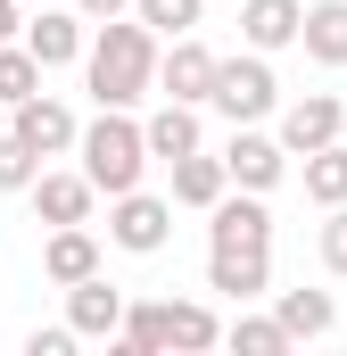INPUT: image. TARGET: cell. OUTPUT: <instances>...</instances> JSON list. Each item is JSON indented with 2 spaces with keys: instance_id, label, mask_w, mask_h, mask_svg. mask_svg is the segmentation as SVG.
I'll return each mask as SVG.
<instances>
[{
  "instance_id": "1",
  "label": "cell",
  "mask_w": 347,
  "mask_h": 356,
  "mask_svg": "<svg viewBox=\"0 0 347 356\" xmlns=\"http://www.w3.org/2000/svg\"><path fill=\"white\" fill-rule=\"evenodd\" d=\"M158 33L141 25V17H108L99 25V42L83 50V83L99 108H141L149 91H158Z\"/></svg>"
},
{
  "instance_id": "2",
  "label": "cell",
  "mask_w": 347,
  "mask_h": 356,
  "mask_svg": "<svg viewBox=\"0 0 347 356\" xmlns=\"http://www.w3.org/2000/svg\"><path fill=\"white\" fill-rule=\"evenodd\" d=\"M83 175L108 191V199H124V191H141V166H149V124H133L124 108H99V124H83Z\"/></svg>"
},
{
  "instance_id": "3",
  "label": "cell",
  "mask_w": 347,
  "mask_h": 356,
  "mask_svg": "<svg viewBox=\"0 0 347 356\" xmlns=\"http://www.w3.org/2000/svg\"><path fill=\"white\" fill-rule=\"evenodd\" d=\"M273 99H281V83H273L264 50H248V58H223V67H215V91H207V108H223L232 124H257V116H273Z\"/></svg>"
},
{
  "instance_id": "4",
  "label": "cell",
  "mask_w": 347,
  "mask_h": 356,
  "mask_svg": "<svg viewBox=\"0 0 347 356\" xmlns=\"http://www.w3.org/2000/svg\"><path fill=\"white\" fill-rule=\"evenodd\" d=\"M108 241L133 249V257H158V249L174 241V207H166V199H149V191H124L116 216H108Z\"/></svg>"
},
{
  "instance_id": "5",
  "label": "cell",
  "mask_w": 347,
  "mask_h": 356,
  "mask_svg": "<svg viewBox=\"0 0 347 356\" xmlns=\"http://www.w3.org/2000/svg\"><path fill=\"white\" fill-rule=\"evenodd\" d=\"M215 224H207V249H273V216H264V191H223L215 207H207Z\"/></svg>"
},
{
  "instance_id": "6",
  "label": "cell",
  "mask_w": 347,
  "mask_h": 356,
  "mask_svg": "<svg viewBox=\"0 0 347 356\" xmlns=\"http://www.w3.org/2000/svg\"><path fill=\"white\" fill-rule=\"evenodd\" d=\"M339 124H347L339 99H331V91H306V99H289V108H281V149H289V158L331 149V141H339Z\"/></svg>"
},
{
  "instance_id": "7",
  "label": "cell",
  "mask_w": 347,
  "mask_h": 356,
  "mask_svg": "<svg viewBox=\"0 0 347 356\" xmlns=\"http://www.w3.org/2000/svg\"><path fill=\"white\" fill-rule=\"evenodd\" d=\"M8 116H17L8 133H25V141H33L42 158H58V149H75V141H83V124H75V108H58L50 91H33V99H17Z\"/></svg>"
},
{
  "instance_id": "8",
  "label": "cell",
  "mask_w": 347,
  "mask_h": 356,
  "mask_svg": "<svg viewBox=\"0 0 347 356\" xmlns=\"http://www.w3.org/2000/svg\"><path fill=\"white\" fill-rule=\"evenodd\" d=\"M124 307H133V298H124L116 282H99V273L67 290V323H75L83 340H116V332H124Z\"/></svg>"
},
{
  "instance_id": "9",
  "label": "cell",
  "mask_w": 347,
  "mask_h": 356,
  "mask_svg": "<svg viewBox=\"0 0 347 356\" xmlns=\"http://www.w3.org/2000/svg\"><path fill=\"white\" fill-rule=\"evenodd\" d=\"M215 67H223V58H215L198 33H182L166 50V67H158V91H166V99H207V91H215Z\"/></svg>"
},
{
  "instance_id": "10",
  "label": "cell",
  "mask_w": 347,
  "mask_h": 356,
  "mask_svg": "<svg viewBox=\"0 0 347 356\" xmlns=\"http://www.w3.org/2000/svg\"><path fill=\"white\" fill-rule=\"evenodd\" d=\"M207 290H223V298H264V290H273V249H207Z\"/></svg>"
},
{
  "instance_id": "11",
  "label": "cell",
  "mask_w": 347,
  "mask_h": 356,
  "mask_svg": "<svg viewBox=\"0 0 347 356\" xmlns=\"http://www.w3.org/2000/svg\"><path fill=\"white\" fill-rule=\"evenodd\" d=\"M83 25H91V17H67V8H50V0H42V17L25 25V50H33L42 67H75V58L91 50V42H83Z\"/></svg>"
},
{
  "instance_id": "12",
  "label": "cell",
  "mask_w": 347,
  "mask_h": 356,
  "mask_svg": "<svg viewBox=\"0 0 347 356\" xmlns=\"http://www.w3.org/2000/svg\"><path fill=\"white\" fill-rule=\"evenodd\" d=\"M42 273L58 282V290H75L99 273V241H91L83 224H50V249H42Z\"/></svg>"
},
{
  "instance_id": "13",
  "label": "cell",
  "mask_w": 347,
  "mask_h": 356,
  "mask_svg": "<svg viewBox=\"0 0 347 356\" xmlns=\"http://www.w3.org/2000/svg\"><path fill=\"white\" fill-rule=\"evenodd\" d=\"M240 33H248V50H289L306 33V8L298 0H240Z\"/></svg>"
},
{
  "instance_id": "14",
  "label": "cell",
  "mask_w": 347,
  "mask_h": 356,
  "mask_svg": "<svg viewBox=\"0 0 347 356\" xmlns=\"http://www.w3.org/2000/svg\"><path fill=\"white\" fill-rule=\"evenodd\" d=\"M223 166H232V182H240V191H273V182H281V166H289V149H281V141H264V133H232Z\"/></svg>"
},
{
  "instance_id": "15",
  "label": "cell",
  "mask_w": 347,
  "mask_h": 356,
  "mask_svg": "<svg viewBox=\"0 0 347 356\" xmlns=\"http://www.w3.org/2000/svg\"><path fill=\"white\" fill-rule=\"evenodd\" d=\"M91 199H99L91 175H42V182H33V216H42V224H83Z\"/></svg>"
},
{
  "instance_id": "16",
  "label": "cell",
  "mask_w": 347,
  "mask_h": 356,
  "mask_svg": "<svg viewBox=\"0 0 347 356\" xmlns=\"http://www.w3.org/2000/svg\"><path fill=\"white\" fill-rule=\"evenodd\" d=\"M223 191H232V166L223 158H207V149L174 158V207H215Z\"/></svg>"
},
{
  "instance_id": "17",
  "label": "cell",
  "mask_w": 347,
  "mask_h": 356,
  "mask_svg": "<svg viewBox=\"0 0 347 356\" xmlns=\"http://www.w3.org/2000/svg\"><path fill=\"white\" fill-rule=\"evenodd\" d=\"M198 149V99H166L158 116H149V158H190Z\"/></svg>"
},
{
  "instance_id": "18",
  "label": "cell",
  "mask_w": 347,
  "mask_h": 356,
  "mask_svg": "<svg viewBox=\"0 0 347 356\" xmlns=\"http://www.w3.org/2000/svg\"><path fill=\"white\" fill-rule=\"evenodd\" d=\"M273 315L289 323V340H323V332L339 323V307H331V290H273Z\"/></svg>"
},
{
  "instance_id": "19",
  "label": "cell",
  "mask_w": 347,
  "mask_h": 356,
  "mask_svg": "<svg viewBox=\"0 0 347 356\" xmlns=\"http://www.w3.org/2000/svg\"><path fill=\"white\" fill-rule=\"evenodd\" d=\"M215 340H223L215 307H198V298H166V348L198 356V348H215Z\"/></svg>"
},
{
  "instance_id": "20",
  "label": "cell",
  "mask_w": 347,
  "mask_h": 356,
  "mask_svg": "<svg viewBox=\"0 0 347 356\" xmlns=\"http://www.w3.org/2000/svg\"><path fill=\"white\" fill-rule=\"evenodd\" d=\"M298 42H306V58H323V67H347V0H314Z\"/></svg>"
},
{
  "instance_id": "21",
  "label": "cell",
  "mask_w": 347,
  "mask_h": 356,
  "mask_svg": "<svg viewBox=\"0 0 347 356\" xmlns=\"http://www.w3.org/2000/svg\"><path fill=\"white\" fill-rule=\"evenodd\" d=\"M306 199L314 207H347V149H306Z\"/></svg>"
},
{
  "instance_id": "22",
  "label": "cell",
  "mask_w": 347,
  "mask_h": 356,
  "mask_svg": "<svg viewBox=\"0 0 347 356\" xmlns=\"http://www.w3.org/2000/svg\"><path fill=\"white\" fill-rule=\"evenodd\" d=\"M124 356H158L166 348V298H141V307H124Z\"/></svg>"
},
{
  "instance_id": "23",
  "label": "cell",
  "mask_w": 347,
  "mask_h": 356,
  "mask_svg": "<svg viewBox=\"0 0 347 356\" xmlns=\"http://www.w3.org/2000/svg\"><path fill=\"white\" fill-rule=\"evenodd\" d=\"M42 91V58L25 50V42H0V108H17V99H33Z\"/></svg>"
},
{
  "instance_id": "24",
  "label": "cell",
  "mask_w": 347,
  "mask_h": 356,
  "mask_svg": "<svg viewBox=\"0 0 347 356\" xmlns=\"http://www.w3.org/2000/svg\"><path fill=\"white\" fill-rule=\"evenodd\" d=\"M223 340H232L240 356H281V348H289V323H281V315H232Z\"/></svg>"
},
{
  "instance_id": "25",
  "label": "cell",
  "mask_w": 347,
  "mask_h": 356,
  "mask_svg": "<svg viewBox=\"0 0 347 356\" xmlns=\"http://www.w3.org/2000/svg\"><path fill=\"white\" fill-rule=\"evenodd\" d=\"M42 182V149L25 133H0V191H33Z\"/></svg>"
},
{
  "instance_id": "26",
  "label": "cell",
  "mask_w": 347,
  "mask_h": 356,
  "mask_svg": "<svg viewBox=\"0 0 347 356\" xmlns=\"http://www.w3.org/2000/svg\"><path fill=\"white\" fill-rule=\"evenodd\" d=\"M198 8H207V0H141L133 17H141L149 33H166V42H182V33L198 25Z\"/></svg>"
},
{
  "instance_id": "27",
  "label": "cell",
  "mask_w": 347,
  "mask_h": 356,
  "mask_svg": "<svg viewBox=\"0 0 347 356\" xmlns=\"http://www.w3.org/2000/svg\"><path fill=\"white\" fill-rule=\"evenodd\" d=\"M75 340H83L75 323H33V332H25V356H67Z\"/></svg>"
},
{
  "instance_id": "28",
  "label": "cell",
  "mask_w": 347,
  "mask_h": 356,
  "mask_svg": "<svg viewBox=\"0 0 347 356\" xmlns=\"http://www.w3.org/2000/svg\"><path fill=\"white\" fill-rule=\"evenodd\" d=\"M323 266L347 273V207H331V224H323Z\"/></svg>"
},
{
  "instance_id": "29",
  "label": "cell",
  "mask_w": 347,
  "mask_h": 356,
  "mask_svg": "<svg viewBox=\"0 0 347 356\" xmlns=\"http://www.w3.org/2000/svg\"><path fill=\"white\" fill-rule=\"evenodd\" d=\"M75 8H83L91 25H108V17H133V8H141V0H75Z\"/></svg>"
},
{
  "instance_id": "30",
  "label": "cell",
  "mask_w": 347,
  "mask_h": 356,
  "mask_svg": "<svg viewBox=\"0 0 347 356\" xmlns=\"http://www.w3.org/2000/svg\"><path fill=\"white\" fill-rule=\"evenodd\" d=\"M0 42H17V0H0Z\"/></svg>"
}]
</instances>
